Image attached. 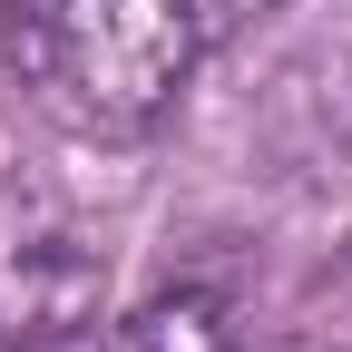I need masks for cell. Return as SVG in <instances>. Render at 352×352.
<instances>
[{
	"label": "cell",
	"mask_w": 352,
	"mask_h": 352,
	"mask_svg": "<svg viewBox=\"0 0 352 352\" xmlns=\"http://www.w3.org/2000/svg\"><path fill=\"white\" fill-rule=\"evenodd\" d=\"M127 342H138V352H245V342H235V303L206 294V284H176V294L138 303Z\"/></svg>",
	"instance_id": "obj_3"
},
{
	"label": "cell",
	"mask_w": 352,
	"mask_h": 352,
	"mask_svg": "<svg viewBox=\"0 0 352 352\" xmlns=\"http://www.w3.org/2000/svg\"><path fill=\"white\" fill-rule=\"evenodd\" d=\"M215 30V0H10V59L30 98L88 127L138 138L176 108Z\"/></svg>",
	"instance_id": "obj_1"
},
{
	"label": "cell",
	"mask_w": 352,
	"mask_h": 352,
	"mask_svg": "<svg viewBox=\"0 0 352 352\" xmlns=\"http://www.w3.org/2000/svg\"><path fill=\"white\" fill-rule=\"evenodd\" d=\"M274 352H323V342H274Z\"/></svg>",
	"instance_id": "obj_4"
},
{
	"label": "cell",
	"mask_w": 352,
	"mask_h": 352,
	"mask_svg": "<svg viewBox=\"0 0 352 352\" xmlns=\"http://www.w3.org/2000/svg\"><path fill=\"white\" fill-rule=\"evenodd\" d=\"M98 314H108V245L88 235V215L39 176H0V352L78 342Z\"/></svg>",
	"instance_id": "obj_2"
}]
</instances>
